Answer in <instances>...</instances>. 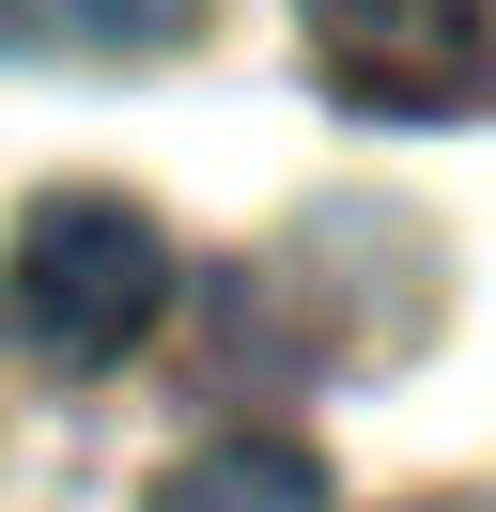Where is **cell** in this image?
<instances>
[{"label":"cell","mask_w":496,"mask_h":512,"mask_svg":"<svg viewBox=\"0 0 496 512\" xmlns=\"http://www.w3.org/2000/svg\"><path fill=\"white\" fill-rule=\"evenodd\" d=\"M155 512H326V466H310V450H279V435L186 450V466L155 481Z\"/></svg>","instance_id":"obj_4"},{"label":"cell","mask_w":496,"mask_h":512,"mask_svg":"<svg viewBox=\"0 0 496 512\" xmlns=\"http://www.w3.org/2000/svg\"><path fill=\"white\" fill-rule=\"evenodd\" d=\"M217 0H0V63H155Z\"/></svg>","instance_id":"obj_3"},{"label":"cell","mask_w":496,"mask_h":512,"mask_svg":"<svg viewBox=\"0 0 496 512\" xmlns=\"http://www.w3.org/2000/svg\"><path fill=\"white\" fill-rule=\"evenodd\" d=\"M419 512H496V497H419Z\"/></svg>","instance_id":"obj_5"},{"label":"cell","mask_w":496,"mask_h":512,"mask_svg":"<svg viewBox=\"0 0 496 512\" xmlns=\"http://www.w3.org/2000/svg\"><path fill=\"white\" fill-rule=\"evenodd\" d=\"M155 311H171V233L124 187L31 202L16 264H0V342H16L31 373H109V357L155 342Z\"/></svg>","instance_id":"obj_1"},{"label":"cell","mask_w":496,"mask_h":512,"mask_svg":"<svg viewBox=\"0 0 496 512\" xmlns=\"http://www.w3.org/2000/svg\"><path fill=\"white\" fill-rule=\"evenodd\" d=\"M295 16L341 109H388V125L496 109V0H295Z\"/></svg>","instance_id":"obj_2"}]
</instances>
